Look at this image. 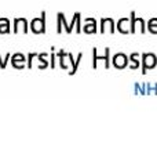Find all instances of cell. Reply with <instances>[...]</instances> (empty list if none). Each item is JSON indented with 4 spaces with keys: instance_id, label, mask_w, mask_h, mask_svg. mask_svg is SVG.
Instances as JSON below:
<instances>
[{
    "instance_id": "6da1fadb",
    "label": "cell",
    "mask_w": 157,
    "mask_h": 152,
    "mask_svg": "<svg viewBox=\"0 0 157 152\" xmlns=\"http://www.w3.org/2000/svg\"><path fill=\"white\" fill-rule=\"evenodd\" d=\"M30 26H32V29L35 30L36 33H41L44 32V13L43 15H41V18H35L32 21V24H30Z\"/></svg>"
},
{
    "instance_id": "7a4b0ae2",
    "label": "cell",
    "mask_w": 157,
    "mask_h": 152,
    "mask_svg": "<svg viewBox=\"0 0 157 152\" xmlns=\"http://www.w3.org/2000/svg\"><path fill=\"white\" fill-rule=\"evenodd\" d=\"M156 65V55L155 54H144V72H146L147 68H153Z\"/></svg>"
},
{
    "instance_id": "3957f363",
    "label": "cell",
    "mask_w": 157,
    "mask_h": 152,
    "mask_svg": "<svg viewBox=\"0 0 157 152\" xmlns=\"http://www.w3.org/2000/svg\"><path fill=\"white\" fill-rule=\"evenodd\" d=\"M127 62H128V60L123 53L116 54L113 57V64H114V66H117V68H124V66L127 65Z\"/></svg>"
},
{
    "instance_id": "277c9868",
    "label": "cell",
    "mask_w": 157,
    "mask_h": 152,
    "mask_svg": "<svg viewBox=\"0 0 157 152\" xmlns=\"http://www.w3.org/2000/svg\"><path fill=\"white\" fill-rule=\"evenodd\" d=\"M24 60H25V57H24L22 54H19V53H18V54H15V55L13 57V64H14V66L17 68L18 62H22V65H24Z\"/></svg>"
},
{
    "instance_id": "5b68a950",
    "label": "cell",
    "mask_w": 157,
    "mask_h": 152,
    "mask_svg": "<svg viewBox=\"0 0 157 152\" xmlns=\"http://www.w3.org/2000/svg\"><path fill=\"white\" fill-rule=\"evenodd\" d=\"M3 25H0V32H8V28H10V24H8L7 19H2Z\"/></svg>"
}]
</instances>
